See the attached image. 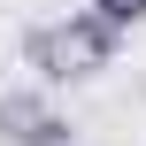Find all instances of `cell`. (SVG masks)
<instances>
[{"mask_svg":"<svg viewBox=\"0 0 146 146\" xmlns=\"http://www.w3.org/2000/svg\"><path fill=\"white\" fill-rule=\"evenodd\" d=\"M62 31H69V54H77V69H85V77L115 69V54H123V31H115L108 15H92V8H69V15H62Z\"/></svg>","mask_w":146,"mask_h":146,"instance_id":"7a4b0ae2","label":"cell"},{"mask_svg":"<svg viewBox=\"0 0 146 146\" xmlns=\"http://www.w3.org/2000/svg\"><path fill=\"white\" fill-rule=\"evenodd\" d=\"M92 15H108L115 31H131V23H146V0H85Z\"/></svg>","mask_w":146,"mask_h":146,"instance_id":"277c9868","label":"cell"},{"mask_svg":"<svg viewBox=\"0 0 146 146\" xmlns=\"http://www.w3.org/2000/svg\"><path fill=\"white\" fill-rule=\"evenodd\" d=\"M0 146H77V131L46 92H0Z\"/></svg>","mask_w":146,"mask_h":146,"instance_id":"6da1fadb","label":"cell"},{"mask_svg":"<svg viewBox=\"0 0 146 146\" xmlns=\"http://www.w3.org/2000/svg\"><path fill=\"white\" fill-rule=\"evenodd\" d=\"M23 69H31L38 85H69V77H85L62 23H31V31H23Z\"/></svg>","mask_w":146,"mask_h":146,"instance_id":"3957f363","label":"cell"}]
</instances>
